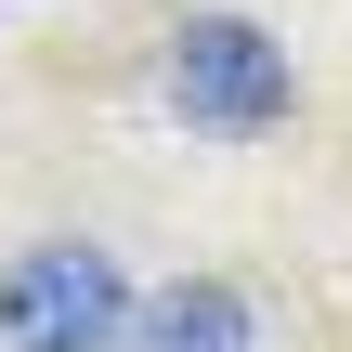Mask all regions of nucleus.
<instances>
[{
	"label": "nucleus",
	"mask_w": 352,
	"mask_h": 352,
	"mask_svg": "<svg viewBox=\"0 0 352 352\" xmlns=\"http://www.w3.org/2000/svg\"><path fill=\"white\" fill-rule=\"evenodd\" d=\"M0 340L13 352H131V287L104 248L52 235V248H13L0 274Z\"/></svg>",
	"instance_id": "1"
},
{
	"label": "nucleus",
	"mask_w": 352,
	"mask_h": 352,
	"mask_svg": "<svg viewBox=\"0 0 352 352\" xmlns=\"http://www.w3.org/2000/svg\"><path fill=\"white\" fill-rule=\"evenodd\" d=\"M170 104H183V131H209V144L274 131V118H287V39L248 26V13H196V26L170 39Z\"/></svg>",
	"instance_id": "2"
},
{
	"label": "nucleus",
	"mask_w": 352,
	"mask_h": 352,
	"mask_svg": "<svg viewBox=\"0 0 352 352\" xmlns=\"http://www.w3.org/2000/svg\"><path fill=\"white\" fill-rule=\"evenodd\" d=\"M131 352H261V314H248V287L183 274V287L131 300Z\"/></svg>",
	"instance_id": "3"
}]
</instances>
